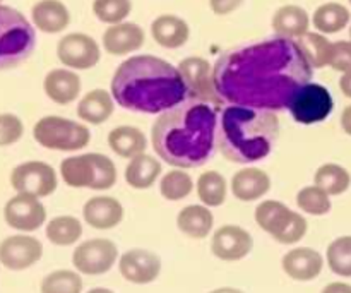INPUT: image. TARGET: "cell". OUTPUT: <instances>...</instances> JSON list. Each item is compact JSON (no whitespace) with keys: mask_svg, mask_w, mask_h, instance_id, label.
Returning <instances> with one entry per match:
<instances>
[{"mask_svg":"<svg viewBox=\"0 0 351 293\" xmlns=\"http://www.w3.org/2000/svg\"><path fill=\"white\" fill-rule=\"evenodd\" d=\"M312 72L297 41L276 36L225 51L213 67V82L230 105L280 112L311 82Z\"/></svg>","mask_w":351,"mask_h":293,"instance_id":"cell-1","label":"cell"},{"mask_svg":"<svg viewBox=\"0 0 351 293\" xmlns=\"http://www.w3.org/2000/svg\"><path fill=\"white\" fill-rule=\"evenodd\" d=\"M216 130V106L201 99H185L160 113L151 129V143L165 163L187 170L201 167L211 158Z\"/></svg>","mask_w":351,"mask_h":293,"instance_id":"cell-2","label":"cell"},{"mask_svg":"<svg viewBox=\"0 0 351 293\" xmlns=\"http://www.w3.org/2000/svg\"><path fill=\"white\" fill-rule=\"evenodd\" d=\"M112 96L130 112L163 113L189 96L178 67L156 55H136L117 67Z\"/></svg>","mask_w":351,"mask_h":293,"instance_id":"cell-3","label":"cell"},{"mask_svg":"<svg viewBox=\"0 0 351 293\" xmlns=\"http://www.w3.org/2000/svg\"><path fill=\"white\" fill-rule=\"evenodd\" d=\"M280 136L274 112L230 105L218 119L216 143L223 156L235 163H256L273 151Z\"/></svg>","mask_w":351,"mask_h":293,"instance_id":"cell-4","label":"cell"},{"mask_svg":"<svg viewBox=\"0 0 351 293\" xmlns=\"http://www.w3.org/2000/svg\"><path fill=\"white\" fill-rule=\"evenodd\" d=\"M36 47V33L23 12L0 5V71L12 69L29 58Z\"/></svg>","mask_w":351,"mask_h":293,"instance_id":"cell-5","label":"cell"},{"mask_svg":"<svg viewBox=\"0 0 351 293\" xmlns=\"http://www.w3.org/2000/svg\"><path fill=\"white\" fill-rule=\"evenodd\" d=\"M60 177L69 187L108 191L117 182V167L105 154L82 153L62 161Z\"/></svg>","mask_w":351,"mask_h":293,"instance_id":"cell-6","label":"cell"},{"mask_svg":"<svg viewBox=\"0 0 351 293\" xmlns=\"http://www.w3.org/2000/svg\"><path fill=\"white\" fill-rule=\"evenodd\" d=\"M33 137L47 150L79 151L88 146L91 132L84 124L64 117L47 115L34 124Z\"/></svg>","mask_w":351,"mask_h":293,"instance_id":"cell-7","label":"cell"},{"mask_svg":"<svg viewBox=\"0 0 351 293\" xmlns=\"http://www.w3.org/2000/svg\"><path fill=\"white\" fill-rule=\"evenodd\" d=\"M256 222L276 242L291 244L300 242L307 233V220L298 213L291 211L281 201H264L256 208Z\"/></svg>","mask_w":351,"mask_h":293,"instance_id":"cell-8","label":"cell"},{"mask_svg":"<svg viewBox=\"0 0 351 293\" xmlns=\"http://www.w3.org/2000/svg\"><path fill=\"white\" fill-rule=\"evenodd\" d=\"M335 108V102L328 88L317 82H308L302 86L291 99L290 113L298 124L312 126L328 119Z\"/></svg>","mask_w":351,"mask_h":293,"instance_id":"cell-9","label":"cell"},{"mask_svg":"<svg viewBox=\"0 0 351 293\" xmlns=\"http://www.w3.org/2000/svg\"><path fill=\"white\" fill-rule=\"evenodd\" d=\"M10 185L17 194L48 198L57 191L58 177L53 167L45 161H26L17 165L10 174Z\"/></svg>","mask_w":351,"mask_h":293,"instance_id":"cell-10","label":"cell"},{"mask_svg":"<svg viewBox=\"0 0 351 293\" xmlns=\"http://www.w3.org/2000/svg\"><path fill=\"white\" fill-rule=\"evenodd\" d=\"M119 259V249L108 239H91L75 247L72 263L82 274L98 277L110 271Z\"/></svg>","mask_w":351,"mask_h":293,"instance_id":"cell-11","label":"cell"},{"mask_svg":"<svg viewBox=\"0 0 351 293\" xmlns=\"http://www.w3.org/2000/svg\"><path fill=\"white\" fill-rule=\"evenodd\" d=\"M57 57L71 71H88L101 58L99 45L86 33H69L57 45Z\"/></svg>","mask_w":351,"mask_h":293,"instance_id":"cell-12","label":"cell"},{"mask_svg":"<svg viewBox=\"0 0 351 293\" xmlns=\"http://www.w3.org/2000/svg\"><path fill=\"white\" fill-rule=\"evenodd\" d=\"M3 218L7 225L17 232H36L47 220V209L38 198L16 194L7 201Z\"/></svg>","mask_w":351,"mask_h":293,"instance_id":"cell-13","label":"cell"},{"mask_svg":"<svg viewBox=\"0 0 351 293\" xmlns=\"http://www.w3.org/2000/svg\"><path fill=\"white\" fill-rule=\"evenodd\" d=\"M43 256V246L29 235H10L0 242V264L10 271H24Z\"/></svg>","mask_w":351,"mask_h":293,"instance_id":"cell-14","label":"cell"},{"mask_svg":"<svg viewBox=\"0 0 351 293\" xmlns=\"http://www.w3.org/2000/svg\"><path fill=\"white\" fill-rule=\"evenodd\" d=\"M182 78L187 84L192 99H201L208 103L221 102L213 82V67L206 58L189 57L178 64Z\"/></svg>","mask_w":351,"mask_h":293,"instance_id":"cell-15","label":"cell"},{"mask_svg":"<svg viewBox=\"0 0 351 293\" xmlns=\"http://www.w3.org/2000/svg\"><path fill=\"white\" fill-rule=\"evenodd\" d=\"M119 271L127 281L136 285H147L161 273V259L154 253L144 249H132L122 254Z\"/></svg>","mask_w":351,"mask_h":293,"instance_id":"cell-16","label":"cell"},{"mask_svg":"<svg viewBox=\"0 0 351 293\" xmlns=\"http://www.w3.org/2000/svg\"><path fill=\"white\" fill-rule=\"evenodd\" d=\"M254 247L252 235L242 226L237 225H225L218 228L213 235L211 240V250L218 259L221 261H240Z\"/></svg>","mask_w":351,"mask_h":293,"instance_id":"cell-17","label":"cell"},{"mask_svg":"<svg viewBox=\"0 0 351 293\" xmlns=\"http://www.w3.org/2000/svg\"><path fill=\"white\" fill-rule=\"evenodd\" d=\"M146 40V33L136 23H120L106 27L103 33V48L113 57L134 54Z\"/></svg>","mask_w":351,"mask_h":293,"instance_id":"cell-18","label":"cell"},{"mask_svg":"<svg viewBox=\"0 0 351 293\" xmlns=\"http://www.w3.org/2000/svg\"><path fill=\"white\" fill-rule=\"evenodd\" d=\"M82 216L96 230H112L122 223L125 211L119 199L110 196H95L82 208Z\"/></svg>","mask_w":351,"mask_h":293,"instance_id":"cell-19","label":"cell"},{"mask_svg":"<svg viewBox=\"0 0 351 293\" xmlns=\"http://www.w3.org/2000/svg\"><path fill=\"white\" fill-rule=\"evenodd\" d=\"M283 271L297 281H311L321 274L324 268V259L317 250L311 247H298L285 254L281 261Z\"/></svg>","mask_w":351,"mask_h":293,"instance_id":"cell-20","label":"cell"},{"mask_svg":"<svg viewBox=\"0 0 351 293\" xmlns=\"http://www.w3.org/2000/svg\"><path fill=\"white\" fill-rule=\"evenodd\" d=\"M45 95L57 105H69L81 95L82 82L71 69H53L43 79Z\"/></svg>","mask_w":351,"mask_h":293,"instance_id":"cell-21","label":"cell"},{"mask_svg":"<svg viewBox=\"0 0 351 293\" xmlns=\"http://www.w3.org/2000/svg\"><path fill=\"white\" fill-rule=\"evenodd\" d=\"M33 26L41 33H62L71 24V12L62 0H40L31 9Z\"/></svg>","mask_w":351,"mask_h":293,"instance_id":"cell-22","label":"cell"},{"mask_svg":"<svg viewBox=\"0 0 351 293\" xmlns=\"http://www.w3.org/2000/svg\"><path fill=\"white\" fill-rule=\"evenodd\" d=\"M151 36L160 47L173 50L187 43L191 38V27L187 21L175 14H163V16H158L151 24Z\"/></svg>","mask_w":351,"mask_h":293,"instance_id":"cell-23","label":"cell"},{"mask_svg":"<svg viewBox=\"0 0 351 293\" xmlns=\"http://www.w3.org/2000/svg\"><path fill=\"white\" fill-rule=\"evenodd\" d=\"M271 189V178L264 170L245 167L237 172L232 178V192L240 201H257L264 198Z\"/></svg>","mask_w":351,"mask_h":293,"instance_id":"cell-24","label":"cell"},{"mask_svg":"<svg viewBox=\"0 0 351 293\" xmlns=\"http://www.w3.org/2000/svg\"><path fill=\"white\" fill-rule=\"evenodd\" d=\"M311 27V16L307 10L300 5H283L274 12L273 30L280 38L295 40L308 33Z\"/></svg>","mask_w":351,"mask_h":293,"instance_id":"cell-25","label":"cell"},{"mask_svg":"<svg viewBox=\"0 0 351 293\" xmlns=\"http://www.w3.org/2000/svg\"><path fill=\"white\" fill-rule=\"evenodd\" d=\"M113 110H115V99L106 89H93L86 93L77 103V117L82 122L91 126L105 124L113 115Z\"/></svg>","mask_w":351,"mask_h":293,"instance_id":"cell-26","label":"cell"},{"mask_svg":"<svg viewBox=\"0 0 351 293\" xmlns=\"http://www.w3.org/2000/svg\"><path fill=\"white\" fill-rule=\"evenodd\" d=\"M108 146L117 156L132 160L139 154H144L147 148V139L143 130L137 127L119 126L108 134Z\"/></svg>","mask_w":351,"mask_h":293,"instance_id":"cell-27","label":"cell"},{"mask_svg":"<svg viewBox=\"0 0 351 293\" xmlns=\"http://www.w3.org/2000/svg\"><path fill=\"white\" fill-rule=\"evenodd\" d=\"M177 225L180 232L191 239H206L215 225V216L208 206L191 204L178 213Z\"/></svg>","mask_w":351,"mask_h":293,"instance_id":"cell-28","label":"cell"},{"mask_svg":"<svg viewBox=\"0 0 351 293\" xmlns=\"http://www.w3.org/2000/svg\"><path fill=\"white\" fill-rule=\"evenodd\" d=\"M161 175V163L151 154H139L132 158L125 168V182L134 189H149Z\"/></svg>","mask_w":351,"mask_h":293,"instance_id":"cell-29","label":"cell"},{"mask_svg":"<svg viewBox=\"0 0 351 293\" xmlns=\"http://www.w3.org/2000/svg\"><path fill=\"white\" fill-rule=\"evenodd\" d=\"M351 19L348 7L338 2L322 3L315 9L312 23L321 34H335L345 30Z\"/></svg>","mask_w":351,"mask_h":293,"instance_id":"cell-30","label":"cell"},{"mask_svg":"<svg viewBox=\"0 0 351 293\" xmlns=\"http://www.w3.org/2000/svg\"><path fill=\"white\" fill-rule=\"evenodd\" d=\"M298 47L304 51L305 58L311 64L312 69H322L331 64L332 57V41L328 40V36L321 33L304 34L297 40Z\"/></svg>","mask_w":351,"mask_h":293,"instance_id":"cell-31","label":"cell"},{"mask_svg":"<svg viewBox=\"0 0 351 293\" xmlns=\"http://www.w3.org/2000/svg\"><path fill=\"white\" fill-rule=\"evenodd\" d=\"M314 185L321 187L329 196H341L350 189L351 175L341 165L326 163L321 165L315 172Z\"/></svg>","mask_w":351,"mask_h":293,"instance_id":"cell-32","label":"cell"},{"mask_svg":"<svg viewBox=\"0 0 351 293\" xmlns=\"http://www.w3.org/2000/svg\"><path fill=\"white\" fill-rule=\"evenodd\" d=\"M228 194V184L221 174L215 170L204 172L197 178V196L202 204L208 208H218L226 201Z\"/></svg>","mask_w":351,"mask_h":293,"instance_id":"cell-33","label":"cell"},{"mask_svg":"<svg viewBox=\"0 0 351 293\" xmlns=\"http://www.w3.org/2000/svg\"><path fill=\"white\" fill-rule=\"evenodd\" d=\"M81 235L82 225L75 216H57L47 225V239L53 246H72L81 239Z\"/></svg>","mask_w":351,"mask_h":293,"instance_id":"cell-34","label":"cell"},{"mask_svg":"<svg viewBox=\"0 0 351 293\" xmlns=\"http://www.w3.org/2000/svg\"><path fill=\"white\" fill-rule=\"evenodd\" d=\"M192 189H194V182H192L191 175L180 168H175V170L165 174L160 182L161 196L168 201H182V199L189 198Z\"/></svg>","mask_w":351,"mask_h":293,"instance_id":"cell-35","label":"cell"},{"mask_svg":"<svg viewBox=\"0 0 351 293\" xmlns=\"http://www.w3.org/2000/svg\"><path fill=\"white\" fill-rule=\"evenodd\" d=\"M329 270L343 278H351V235L332 240L328 247Z\"/></svg>","mask_w":351,"mask_h":293,"instance_id":"cell-36","label":"cell"},{"mask_svg":"<svg viewBox=\"0 0 351 293\" xmlns=\"http://www.w3.org/2000/svg\"><path fill=\"white\" fill-rule=\"evenodd\" d=\"M297 206L307 215H328L331 211V196L317 185H307L297 194Z\"/></svg>","mask_w":351,"mask_h":293,"instance_id":"cell-37","label":"cell"},{"mask_svg":"<svg viewBox=\"0 0 351 293\" xmlns=\"http://www.w3.org/2000/svg\"><path fill=\"white\" fill-rule=\"evenodd\" d=\"M130 12H132V0H95L93 2V14L98 17V21L108 26L125 23Z\"/></svg>","mask_w":351,"mask_h":293,"instance_id":"cell-38","label":"cell"},{"mask_svg":"<svg viewBox=\"0 0 351 293\" xmlns=\"http://www.w3.org/2000/svg\"><path fill=\"white\" fill-rule=\"evenodd\" d=\"M82 280L75 271L57 270L41 281V293H81Z\"/></svg>","mask_w":351,"mask_h":293,"instance_id":"cell-39","label":"cell"},{"mask_svg":"<svg viewBox=\"0 0 351 293\" xmlns=\"http://www.w3.org/2000/svg\"><path fill=\"white\" fill-rule=\"evenodd\" d=\"M24 124L14 113H0V148L16 144L23 137Z\"/></svg>","mask_w":351,"mask_h":293,"instance_id":"cell-40","label":"cell"},{"mask_svg":"<svg viewBox=\"0 0 351 293\" xmlns=\"http://www.w3.org/2000/svg\"><path fill=\"white\" fill-rule=\"evenodd\" d=\"M329 65L343 74L351 71V41L341 40L332 43V57Z\"/></svg>","mask_w":351,"mask_h":293,"instance_id":"cell-41","label":"cell"},{"mask_svg":"<svg viewBox=\"0 0 351 293\" xmlns=\"http://www.w3.org/2000/svg\"><path fill=\"white\" fill-rule=\"evenodd\" d=\"M242 2L243 0H209V5L216 16H226L239 9Z\"/></svg>","mask_w":351,"mask_h":293,"instance_id":"cell-42","label":"cell"},{"mask_svg":"<svg viewBox=\"0 0 351 293\" xmlns=\"http://www.w3.org/2000/svg\"><path fill=\"white\" fill-rule=\"evenodd\" d=\"M322 293H351V285L335 281V283H329L328 287H324Z\"/></svg>","mask_w":351,"mask_h":293,"instance_id":"cell-43","label":"cell"},{"mask_svg":"<svg viewBox=\"0 0 351 293\" xmlns=\"http://www.w3.org/2000/svg\"><path fill=\"white\" fill-rule=\"evenodd\" d=\"M339 89H341V93L346 98H351V71L345 72L341 75V79H339Z\"/></svg>","mask_w":351,"mask_h":293,"instance_id":"cell-44","label":"cell"},{"mask_svg":"<svg viewBox=\"0 0 351 293\" xmlns=\"http://www.w3.org/2000/svg\"><path fill=\"white\" fill-rule=\"evenodd\" d=\"M341 127L348 136H351V105L346 106L341 113Z\"/></svg>","mask_w":351,"mask_h":293,"instance_id":"cell-45","label":"cell"},{"mask_svg":"<svg viewBox=\"0 0 351 293\" xmlns=\"http://www.w3.org/2000/svg\"><path fill=\"white\" fill-rule=\"evenodd\" d=\"M211 293H243V292L242 290H237V288L225 287V288H218V290H213Z\"/></svg>","mask_w":351,"mask_h":293,"instance_id":"cell-46","label":"cell"},{"mask_svg":"<svg viewBox=\"0 0 351 293\" xmlns=\"http://www.w3.org/2000/svg\"><path fill=\"white\" fill-rule=\"evenodd\" d=\"M88 293H113V292L108 290V288H93V290H89Z\"/></svg>","mask_w":351,"mask_h":293,"instance_id":"cell-47","label":"cell"},{"mask_svg":"<svg viewBox=\"0 0 351 293\" xmlns=\"http://www.w3.org/2000/svg\"><path fill=\"white\" fill-rule=\"evenodd\" d=\"M350 41H351V26H350Z\"/></svg>","mask_w":351,"mask_h":293,"instance_id":"cell-48","label":"cell"},{"mask_svg":"<svg viewBox=\"0 0 351 293\" xmlns=\"http://www.w3.org/2000/svg\"><path fill=\"white\" fill-rule=\"evenodd\" d=\"M0 5H2V0H0Z\"/></svg>","mask_w":351,"mask_h":293,"instance_id":"cell-49","label":"cell"},{"mask_svg":"<svg viewBox=\"0 0 351 293\" xmlns=\"http://www.w3.org/2000/svg\"><path fill=\"white\" fill-rule=\"evenodd\" d=\"M348 2H350V5H351V0H348Z\"/></svg>","mask_w":351,"mask_h":293,"instance_id":"cell-50","label":"cell"}]
</instances>
